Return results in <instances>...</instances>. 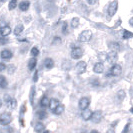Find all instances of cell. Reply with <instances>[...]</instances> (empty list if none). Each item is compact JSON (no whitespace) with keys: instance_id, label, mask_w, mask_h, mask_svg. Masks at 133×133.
<instances>
[{"instance_id":"9a60e30c","label":"cell","mask_w":133,"mask_h":133,"mask_svg":"<svg viewBox=\"0 0 133 133\" xmlns=\"http://www.w3.org/2000/svg\"><path fill=\"white\" fill-rule=\"evenodd\" d=\"M59 105H60L59 101L57 99H55V98H52V99L50 100V103H49V108H50L52 111H54Z\"/></svg>"},{"instance_id":"74e56055","label":"cell","mask_w":133,"mask_h":133,"mask_svg":"<svg viewBox=\"0 0 133 133\" xmlns=\"http://www.w3.org/2000/svg\"><path fill=\"white\" fill-rule=\"evenodd\" d=\"M98 0H88V2H89V4H95L96 2H97Z\"/></svg>"},{"instance_id":"4dcf8cb0","label":"cell","mask_w":133,"mask_h":133,"mask_svg":"<svg viewBox=\"0 0 133 133\" xmlns=\"http://www.w3.org/2000/svg\"><path fill=\"white\" fill-rule=\"evenodd\" d=\"M124 97H125V92L123 91V90H120L119 92L117 93V98L119 99V101L124 99Z\"/></svg>"},{"instance_id":"277c9868","label":"cell","mask_w":133,"mask_h":133,"mask_svg":"<svg viewBox=\"0 0 133 133\" xmlns=\"http://www.w3.org/2000/svg\"><path fill=\"white\" fill-rule=\"evenodd\" d=\"M117 8H118V1L117 0H114L110 3L109 5V8H108V15L110 17H112L114 14L116 13L117 11Z\"/></svg>"},{"instance_id":"ffe728a7","label":"cell","mask_w":133,"mask_h":133,"mask_svg":"<svg viewBox=\"0 0 133 133\" xmlns=\"http://www.w3.org/2000/svg\"><path fill=\"white\" fill-rule=\"evenodd\" d=\"M44 63H45V67L47 69H51V68L54 67V61L51 58H46Z\"/></svg>"},{"instance_id":"6da1fadb","label":"cell","mask_w":133,"mask_h":133,"mask_svg":"<svg viewBox=\"0 0 133 133\" xmlns=\"http://www.w3.org/2000/svg\"><path fill=\"white\" fill-rule=\"evenodd\" d=\"M91 37H92V32L90 30H84L78 36V40L80 42H87L91 39Z\"/></svg>"},{"instance_id":"3957f363","label":"cell","mask_w":133,"mask_h":133,"mask_svg":"<svg viewBox=\"0 0 133 133\" xmlns=\"http://www.w3.org/2000/svg\"><path fill=\"white\" fill-rule=\"evenodd\" d=\"M83 55V50L80 47H73L71 50V57L73 59H79Z\"/></svg>"},{"instance_id":"7c38bea8","label":"cell","mask_w":133,"mask_h":133,"mask_svg":"<svg viewBox=\"0 0 133 133\" xmlns=\"http://www.w3.org/2000/svg\"><path fill=\"white\" fill-rule=\"evenodd\" d=\"M12 55H13L12 52L10 50H8V49H4V50L1 51V58L2 59H5V60L10 59V58H12Z\"/></svg>"},{"instance_id":"8d00e7d4","label":"cell","mask_w":133,"mask_h":133,"mask_svg":"<svg viewBox=\"0 0 133 133\" xmlns=\"http://www.w3.org/2000/svg\"><path fill=\"white\" fill-rule=\"evenodd\" d=\"M54 41H53V44H55V43H60L61 42V39H60L59 37H56V38H54Z\"/></svg>"},{"instance_id":"30bf717a","label":"cell","mask_w":133,"mask_h":133,"mask_svg":"<svg viewBox=\"0 0 133 133\" xmlns=\"http://www.w3.org/2000/svg\"><path fill=\"white\" fill-rule=\"evenodd\" d=\"M102 118H103V114H102V112H101L100 110H97V111L93 112V115H92L91 120L93 121L94 123H99L100 121L102 120Z\"/></svg>"},{"instance_id":"8fae6325","label":"cell","mask_w":133,"mask_h":133,"mask_svg":"<svg viewBox=\"0 0 133 133\" xmlns=\"http://www.w3.org/2000/svg\"><path fill=\"white\" fill-rule=\"evenodd\" d=\"M82 118L84 120H90L92 118V115H93V112L90 110V109H85L82 111Z\"/></svg>"},{"instance_id":"d6a6232c","label":"cell","mask_w":133,"mask_h":133,"mask_svg":"<svg viewBox=\"0 0 133 133\" xmlns=\"http://www.w3.org/2000/svg\"><path fill=\"white\" fill-rule=\"evenodd\" d=\"M92 85L93 86H98L99 85V80H98V78H95V80H92Z\"/></svg>"},{"instance_id":"7bdbcfd3","label":"cell","mask_w":133,"mask_h":133,"mask_svg":"<svg viewBox=\"0 0 133 133\" xmlns=\"http://www.w3.org/2000/svg\"><path fill=\"white\" fill-rule=\"evenodd\" d=\"M130 112H131V113H133V107L131 108V109H130Z\"/></svg>"},{"instance_id":"2e32d148","label":"cell","mask_w":133,"mask_h":133,"mask_svg":"<svg viewBox=\"0 0 133 133\" xmlns=\"http://www.w3.org/2000/svg\"><path fill=\"white\" fill-rule=\"evenodd\" d=\"M93 70H94V72H96V73H102L103 70H104V65H103L101 62H98V63H96V64L94 65Z\"/></svg>"},{"instance_id":"44dd1931","label":"cell","mask_w":133,"mask_h":133,"mask_svg":"<svg viewBox=\"0 0 133 133\" xmlns=\"http://www.w3.org/2000/svg\"><path fill=\"white\" fill-rule=\"evenodd\" d=\"M109 46H110L112 51H116V52H117L118 50H120V44L117 43V42H111V43L109 44Z\"/></svg>"},{"instance_id":"52a82bcc","label":"cell","mask_w":133,"mask_h":133,"mask_svg":"<svg viewBox=\"0 0 133 133\" xmlns=\"http://www.w3.org/2000/svg\"><path fill=\"white\" fill-rule=\"evenodd\" d=\"M86 67H87L86 63H85L84 61H79V62L76 64L75 69H76V71H77L78 74H83L86 71Z\"/></svg>"},{"instance_id":"8992f818","label":"cell","mask_w":133,"mask_h":133,"mask_svg":"<svg viewBox=\"0 0 133 133\" xmlns=\"http://www.w3.org/2000/svg\"><path fill=\"white\" fill-rule=\"evenodd\" d=\"M121 71H122V67L120 66L119 64H114L109 70L110 75H112V76H118L121 74Z\"/></svg>"},{"instance_id":"4fadbf2b","label":"cell","mask_w":133,"mask_h":133,"mask_svg":"<svg viewBox=\"0 0 133 133\" xmlns=\"http://www.w3.org/2000/svg\"><path fill=\"white\" fill-rule=\"evenodd\" d=\"M29 5H30V3H29V1H27V0H23V1H21L19 4V9L21 11H27L28 10V8H29Z\"/></svg>"},{"instance_id":"ee69618b","label":"cell","mask_w":133,"mask_h":133,"mask_svg":"<svg viewBox=\"0 0 133 133\" xmlns=\"http://www.w3.org/2000/svg\"><path fill=\"white\" fill-rule=\"evenodd\" d=\"M42 133H50L49 131H44V132H42Z\"/></svg>"},{"instance_id":"60d3db41","label":"cell","mask_w":133,"mask_h":133,"mask_svg":"<svg viewBox=\"0 0 133 133\" xmlns=\"http://www.w3.org/2000/svg\"><path fill=\"white\" fill-rule=\"evenodd\" d=\"M20 124H21L22 126H24V120L20 119Z\"/></svg>"},{"instance_id":"d6986e66","label":"cell","mask_w":133,"mask_h":133,"mask_svg":"<svg viewBox=\"0 0 133 133\" xmlns=\"http://www.w3.org/2000/svg\"><path fill=\"white\" fill-rule=\"evenodd\" d=\"M49 103H50V100L48 99V97L46 95H44L40 100V105L42 107H46L47 105H49Z\"/></svg>"},{"instance_id":"f1b7e54d","label":"cell","mask_w":133,"mask_h":133,"mask_svg":"<svg viewBox=\"0 0 133 133\" xmlns=\"http://www.w3.org/2000/svg\"><path fill=\"white\" fill-rule=\"evenodd\" d=\"M31 55H32L33 57H36L37 55H39V49L36 46L33 47V48L31 49Z\"/></svg>"},{"instance_id":"e0dca14e","label":"cell","mask_w":133,"mask_h":133,"mask_svg":"<svg viewBox=\"0 0 133 133\" xmlns=\"http://www.w3.org/2000/svg\"><path fill=\"white\" fill-rule=\"evenodd\" d=\"M34 129H35V131H36L37 133H42V132H44V130H45V126H44L43 123L38 122V123L35 125Z\"/></svg>"},{"instance_id":"ac0fdd59","label":"cell","mask_w":133,"mask_h":133,"mask_svg":"<svg viewBox=\"0 0 133 133\" xmlns=\"http://www.w3.org/2000/svg\"><path fill=\"white\" fill-rule=\"evenodd\" d=\"M36 63H37L36 58H35V57L31 58V59L29 60V63H28V69H29L30 71H31V70H33L34 68H35V66H36Z\"/></svg>"},{"instance_id":"7402d4cb","label":"cell","mask_w":133,"mask_h":133,"mask_svg":"<svg viewBox=\"0 0 133 133\" xmlns=\"http://www.w3.org/2000/svg\"><path fill=\"white\" fill-rule=\"evenodd\" d=\"M63 111H64V105L60 104L59 106L57 107V108H56V109L53 111V113L56 114V115H60V114L63 113Z\"/></svg>"},{"instance_id":"836d02e7","label":"cell","mask_w":133,"mask_h":133,"mask_svg":"<svg viewBox=\"0 0 133 133\" xmlns=\"http://www.w3.org/2000/svg\"><path fill=\"white\" fill-rule=\"evenodd\" d=\"M8 70H9V73H12L14 70H15V67L13 65H10V66L8 67Z\"/></svg>"},{"instance_id":"cb8c5ba5","label":"cell","mask_w":133,"mask_h":133,"mask_svg":"<svg viewBox=\"0 0 133 133\" xmlns=\"http://www.w3.org/2000/svg\"><path fill=\"white\" fill-rule=\"evenodd\" d=\"M23 29H24L23 25H21V24L17 25V26L15 27V29H14V33H15V35H19V34H21V32L23 31Z\"/></svg>"},{"instance_id":"f6af8a7d","label":"cell","mask_w":133,"mask_h":133,"mask_svg":"<svg viewBox=\"0 0 133 133\" xmlns=\"http://www.w3.org/2000/svg\"><path fill=\"white\" fill-rule=\"evenodd\" d=\"M4 1H5V0H1V2H4Z\"/></svg>"},{"instance_id":"b9f144b4","label":"cell","mask_w":133,"mask_h":133,"mask_svg":"<svg viewBox=\"0 0 133 133\" xmlns=\"http://www.w3.org/2000/svg\"><path fill=\"white\" fill-rule=\"evenodd\" d=\"M90 133H99V132H98L97 130H92V131H91Z\"/></svg>"},{"instance_id":"83f0119b","label":"cell","mask_w":133,"mask_h":133,"mask_svg":"<svg viewBox=\"0 0 133 133\" xmlns=\"http://www.w3.org/2000/svg\"><path fill=\"white\" fill-rule=\"evenodd\" d=\"M17 6V0H11L9 2V10H13Z\"/></svg>"},{"instance_id":"9c48e42d","label":"cell","mask_w":133,"mask_h":133,"mask_svg":"<svg viewBox=\"0 0 133 133\" xmlns=\"http://www.w3.org/2000/svg\"><path fill=\"white\" fill-rule=\"evenodd\" d=\"M5 101H6V104L7 106L9 107L10 109H14V108H16V106H17V101L15 99H13V98H10L8 95H6L5 96Z\"/></svg>"},{"instance_id":"5bb4252c","label":"cell","mask_w":133,"mask_h":133,"mask_svg":"<svg viewBox=\"0 0 133 133\" xmlns=\"http://www.w3.org/2000/svg\"><path fill=\"white\" fill-rule=\"evenodd\" d=\"M10 32H11V28H10L9 26H3V27H1V29H0L1 37H4V36L9 35Z\"/></svg>"},{"instance_id":"f35d334b","label":"cell","mask_w":133,"mask_h":133,"mask_svg":"<svg viewBox=\"0 0 133 133\" xmlns=\"http://www.w3.org/2000/svg\"><path fill=\"white\" fill-rule=\"evenodd\" d=\"M106 133H115V130H114L113 128H110V129H108V130H107Z\"/></svg>"},{"instance_id":"ba28073f","label":"cell","mask_w":133,"mask_h":133,"mask_svg":"<svg viewBox=\"0 0 133 133\" xmlns=\"http://www.w3.org/2000/svg\"><path fill=\"white\" fill-rule=\"evenodd\" d=\"M90 104V99L87 97H83L79 100V108L83 111L85 109H88V106Z\"/></svg>"},{"instance_id":"f546056e","label":"cell","mask_w":133,"mask_h":133,"mask_svg":"<svg viewBox=\"0 0 133 133\" xmlns=\"http://www.w3.org/2000/svg\"><path fill=\"white\" fill-rule=\"evenodd\" d=\"M37 115H38L39 119H44V118H45V117L47 116L46 112H45L44 110H40V111H38V113H37Z\"/></svg>"},{"instance_id":"4316f807","label":"cell","mask_w":133,"mask_h":133,"mask_svg":"<svg viewBox=\"0 0 133 133\" xmlns=\"http://www.w3.org/2000/svg\"><path fill=\"white\" fill-rule=\"evenodd\" d=\"M0 85H1V88L4 89L5 87H7V81L5 79L4 76H1V79H0Z\"/></svg>"},{"instance_id":"7a4b0ae2","label":"cell","mask_w":133,"mask_h":133,"mask_svg":"<svg viewBox=\"0 0 133 133\" xmlns=\"http://www.w3.org/2000/svg\"><path fill=\"white\" fill-rule=\"evenodd\" d=\"M12 120V116L11 114L8 113V112H4V113L1 114L0 116V122H1V125H8Z\"/></svg>"},{"instance_id":"484cf974","label":"cell","mask_w":133,"mask_h":133,"mask_svg":"<svg viewBox=\"0 0 133 133\" xmlns=\"http://www.w3.org/2000/svg\"><path fill=\"white\" fill-rule=\"evenodd\" d=\"M34 97H35V87H31V90H30V101H31V104L34 103Z\"/></svg>"},{"instance_id":"e575fe53","label":"cell","mask_w":133,"mask_h":133,"mask_svg":"<svg viewBox=\"0 0 133 133\" xmlns=\"http://www.w3.org/2000/svg\"><path fill=\"white\" fill-rule=\"evenodd\" d=\"M33 80H34V82H36V81L38 80V72H37V71H35V73H34Z\"/></svg>"},{"instance_id":"1f68e13d","label":"cell","mask_w":133,"mask_h":133,"mask_svg":"<svg viewBox=\"0 0 133 133\" xmlns=\"http://www.w3.org/2000/svg\"><path fill=\"white\" fill-rule=\"evenodd\" d=\"M62 32H63V34H65V35H67V34H68V30H67V23H66V22H64V23H63V26H62Z\"/></svg>"},{"instance_id":"5b68a950","label":"cell","mask_w":133,"mask_h":133,"mask_svg":"<svg viewBox=\"0 0 133 133\" xmlns=\"http://www.w3.org/2000/svg\"><path fill=\"white\" fill-rule=\"evenodd\" d=\"M118 59V55H117V52L116 51H110L109 53L107 54V61L110 63V64H115L116 61Z\"/></svg>"},{"instance_id":"d4e9b609","label":"cell","mask_w":133,"mask_h":133,"mask_svg":"<svg viewBox=\"0 0 133 133\" xmlns=\"http://www.w3.org/2000/svg\"><path fill=\"white\" fill-rule=\"evenodd\" d=\"M132 37H133L132 32L127 31V30H124V31H123V39H129V38H132Z\"/></svg>"},{"instance_id":"ab89813d","label":"cell","mask_w":133,"mask_h":133,"mask_svg":"<svg viewBox=\"0 0 133 133\" xmlns=\"http://www.w3.org/2000/svg\"><path fill=\"white\" fill-rule=\"evenodd\" d=\"M129 24H130V25H131V26L133 27V17L130 20H129Z\"/></svg>"},{"instance_id":"d590c367","label":"cell","mask_w":133,"mask_h":133,"mask_svg":"<svg viewBox=\"0 0 133 133\" xmlns=\"http://www.w3.org/2000/svg\"><path fill=\"white\" fill-rule=\"evenodd\" d=\"M0 68H1V71H4V69L7 68V67L5 66V64H4L3 62H1V64H0Z\"/></svg>"},{"instance_id":"603a6c76","label":"cell","mask_w":133,"mask_h":133,"mask_svg":"<svg viewBox=\"0 0 133 133\" xmlns=\"http://www.w3.org/2000/svg\"><path fill=\"white\" fill-rule=\"evenodd\" d=\"M79 22L80 20L78 17H74L73 19L71 20V26L73 27V28H77V27L79 26Z\"/></svg>"}]
</instances>
